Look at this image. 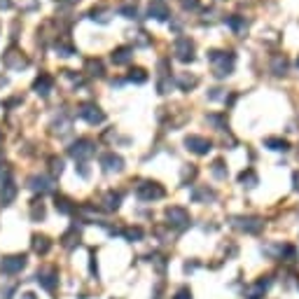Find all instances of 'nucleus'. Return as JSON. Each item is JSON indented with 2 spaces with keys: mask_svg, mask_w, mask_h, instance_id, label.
<instances>
[{
  "mask_svg": "<svg viewBox=\"0 0 299 299\" xmlns=\"http://www.w3.org/2000/svg\"><path fill=\"white\" fill-rule=\"evenodd\" d=\"M208 61L213 63L215 75H218V78H224V75H229V73H232V68H234V54L213 49V52H208Z\"/></svg>",
  "mask_w": 299,
  "mask_h": 299,
  "instance_id": "nucleus-1",
  "label": "nucleus"
},
{
  "mask_svg": "<svg viewBox=\"0 0 299 299\" xmlns=\"http://www.w3.org/2000/svg\"><path fill=\"white\" fill-rule=\"evenodd\" d=\"M26 267V255H10L0 260V271L2 273H19Z\"/></svg>",
  "mask_w": 299,
  "mask_h": 299,
  "instance_id": "nucleus-2",
  "label": "nucleus"
},
{
  "mask_svg": "<svg viewBox=\"0 0 299 299\" xmlns=\"http://www.w3.org/2000/svg\"><path fill=\"white\" fill-rule=\"evenodd\" d=\"M173 52L180 61H192L194 59V42L189 38H178L175 45H173Z\"/></svg>",
  "mask_w": 299,
  "mask_h": 299,
  "instance_id": "nucleus-3",
  "label": "nucleus"
},
{
  "mask_svg": "<svg viewBox=\"0 0 299 299\" xmlns=\"http://www.w3.org/2000/svg\"><path fill=\"white\" fill-rule=\"evenodd\" d=\"M136 194H138V199H143V201H152V199H161L164 189L157 182H143V185H138Z\"/></svg>",
  "mask_w": 299,
  "mask_h": 299,
  "instance_id": "nucleus-4",
  "label": "nucleus"
},
{
  "mask_svg": "<svg viewBox=\"0 0 299 299\" xmlns=\"http://www.w3.org/2000/svg\"><path fill=\"white\" fill-rule=\"evenodd\" d=\"M185 145H187V150H192L196 155H208L210 150H213V143H210L208 138H201V136H189L185 141Z\"/></svg>",
  "mask_w": 299,
  "mask_h": 299,
  "instance_id": "nucleus-5",
  "label": "nucleus"
},
{
  "mask_svg": "<svg viewBox=\"0 0 299 299\" xmlns=\"http://www.w3.org/2000/svg\"><path fill=\"white\" fill-rule=\"evenodd\" d=\"M166 218H169V224L180 227V229L189 224V215H187V210L180 208V206H171V208L166 210Z\"/></svg>",
  "mask_w": 299,
  "mask_h": 299,
  "instance_id": "nucleus-6",
  "label": "nucleus"
},
{
  "mask_svg": "<svg viewBox=\"0 0 299 299\" xmlns=\"http://www.w3.org/2000/svg\"><path fill=\"white\" fill-rule=\"evenodd\" d=\"M232 224L238 227V229H243V232H248V234H257L262 227H264V222L257 220V218H234Z\"/></svg>",
  "mask_w": 299,
  "mask_h": 299,
  "instance_id": "nucleus-7",
  "label": "nucleus"
},
{
  "mask_svg": "<svg viewBox=\"0 0 299 299\" xmlns=\"http://www.w3.org/2000/svg\"><path fill=\"white\" fill-rule=\"evenodd\" d=\"M79 115L87 119L89 124H101V122H103V112H101V108H96V105H91V103L79 105Z\"/></svg>",
  "mask_w": 299,
  "mask_h": 299,
  "instance_id": "nucleus-8",
  "label": "nucleus"
},
{
  "mask_svg": "<svg viewBox=\"0 0 299 299\" xmlns=\"http://www.w3.org/2000/svg\"><path fill=\"white\" fill-rule=\"evenodd\" d=\"M70 155L75 157V159H87V157L94 155V143L87 141V138H82V141H78V143L70 147Z\"/></svg>",
  "mask_w": 299,
  "mask_h": 299,
  "instance_id": "nucleus-9",
  "label": "nucleus"
},
{
  "mask_svg": "<svg viewBox=\"0 0 299 299\" xmlns=\"http://www.w3.org/2000/svg\"><path fill=\"white\" fill-rule=\"evenodd\" d=\"M38 283L45 287V290H54L56 283H59L56 269H42V271H38Z\"/></svg>",
  "mask_w": 299,
  "mask_h": 299,
  "instance_id": "nucleus-10",
  "label": "nucleus"
},
{
  "mask_svg": "<svg viewBox=\"0 0 299 299\" xmlns=\"http://www.w3.org/2000/svg\"><path fill=\"white\" fill-rule=\"evenodd\" d=\"M269 285H271V281H269V278H262V281H257L255 285L248 290L246 297H248V299H260L262 295H264V292L269 290Z\"/></svg>",
  "mask_w": 299,
  "mask_h": 299,
  "instance_id": "nucleus-11",
  "label": "nucleus"
},
{
  "mask_svg": "<svg viewBox=\"0 0 299 299\" xmlns=\"http://www.w3.org/2000/svg\"><path fill=\"white\" fill-rule=\"evenodd\" d=\"M101 164L105 166V171H122V166H124V161H122V157H117L115 152H108V155L101 159Z\"/></svg>",
  "mask_w": 299,
  "mask_h": 299,
  "instance_id": "nucleus-12",
  "label": "nucleus"
},
{
  "mask_svg": "<svg viewBox=\"0 0 299 299\" xmlns=\"http://www.w3.org/2000/svg\"><path fill=\"white\" fill-rule=\"evenodd\" d=\"M150 14L157 16V19H166V16H169V10H166L164 0H152V5H150Z\"/></svg>",
  "mask_w": 299,
  "mask_h": 299,
  "instance_id": "nucleus-13",
  "label": "nucleus"
},
{
  "mask_svg": "<svg viewBox=\"0 0 299 299\" xmlns=\"http://www.w3.org/2000/svg\"><path fill=\"white\" fill-rule=\"evenodd\" d=\"M131 56H133V49H131V47H119L117 52L112 54V61H115V63H129Z\"/></svg>",
  "mask_w": 299,
  "mask_h": 299,
  "instance_id": "nucleus-14",
  "label": "nucleus"
},
{
  "mask_svg": "<svg viewBox=\"0 0 299 299\" xmlns=\"http://www.w3.org/2000/svg\"><path fill=\"white\" fill-rule=\"evenodd\" d=\"M14 194H16V187H14L12 182H5V185H2V189H0V201L7 206V204L14 199Z\"/></svg>",
  "mask_w": 299,
  "mask_h": 299,
  "instance_id": "nucleus-15",
  "label": "nucleus"
},
{
  "mask_svg": "<svg viewBox=\"0 0 299 299\" xmlns=\"http://www.w3.org/2000/svg\"><path fill=\"white\" fill-rule=\"evenodd\" d=\"M264 145L269 147V150H276V152H287V141H281V138H267L264 141Z\"/></svg>",
  "mask_w": 299,
  "mask_h": 299,
  "instance_id": "nucleus-16",
  "label": "nucleus"
},
{
  "mask_svg": "<svg viewBox=\"0 0 299 299\" xmlns=\"http://www.w3.org/2000/svg\"><path fill=\"white\" fill-rule=\"evenodd\" d=\"M33 250H35L38 255H45V252L49 250V238H47V236H35V238H33Z\"/></svg>",
  "mask_w": 299,
  "mask_h": 299,
  "instance_id": "nucleus-17",
  "label": "nucleus"
},
{
  "mask_svg": "<svg viewBox=\"0 0 299 299\" xmlns=\"http://www.w3.org/2000/svg\"><path fill=\"white\" fill-rule=\"evenodd\" d=\"M238 182H243L246 187H255V185H257V175H255V171H243V173L238 175Z\"/></svg>",
  "mask_w": 299,
  "mask_h": 299,
  "instance_id": "nucleus-18",
  "label": "nucleus"
},
{
  "mask_svg": "<svg viewBox=\"0 0 299 299\" xmlns=\"http://www.w3.org/2000/svg\"><path fill=\"white\" fill-rule=\"evenodd\" d=\"M35 89L38 94H47V91L52 89V78H47V75H42V78L35 82Z\"/></svg>",
  "mask_w": 299,
  "mask_h": 299,
  "instance_id": "nucleus-19",
  "label": "nucleus"
},
{
  "mask_svg": "<svg viewBox=\"0 0 299 299\" xmlns=\"http://www.w3.org/2000/svg\"><path fill=\"white\" fill-rule=\"evenodd\" d=\"M285 70H287L285 56H276V59H273V73H276V75H283Z\"/></svg>",
  "mask_w": 299,
  "mask_h": 299,
  "instance_id": "nucleus-20",
  "label": "nucleus"
},
{
  "mask_svg": "<svg viewBox=\"0 0 299 299\" xmlns=\"http://www.w3.org/2000/svg\"><path fill=\"white\" fill-rule=\"evenodd\" d=\"M119 201H122V196L115 194V192H110V194L105 196V206H108L110 210H117L119 208Z\"/></svg>",
  "mask_w": 299,
  "mask_h": 299,
  "instance_id": "nucleus-21",
  "label": "nucleus"
},
{
  "mask_svg": "<svg viewBox=\"0 0 299 299\" xmlns=\"http://www.w3.org/2000/svg\"><path fill=\"white\" fill-rule=\"evenodd\" d=\"M31 189H35V192H45V189H49V185L45 178H31Z\"/></svg>",
  "mask_w": 299,
  "mask_h": 299,
  "instance_id": "nucleus-22",
  "label": "nucleus"
},
{
  "mask_svg": "<svg viewBox=\"0 0 299 299\" xmlns=\"http://www.w3.org/2000/svg\"><path fill=\"white\" fill-rule=\"evenodd\" d=\"M178 82H180V87L185 91H189L192 87H196V78H189V75H180V78H178Z\"/></svg>",
  "mask_w": 299,
  "mask_h": 299,
  "instance_id": "nucleus-23",
  "label": "nucleus"
},
{
  "mask_svg": "<svg viewBox=\"0 0 299 299\" xmlns=\"http://www.w3.org/2000/svg\"><path fill=\"white\" fill-rule=\"evenodd\" d=\"M87 68H89V70H94L91 75H96V78H101V75H103V63H101V61H94V59H91L89 63H87Z\"/></svg>",
  "mask_w": 299,
  "mask_h": 299,
  "instance_id": "nucleus-24",
  "label": "nucleus"
},
{
  "mask_svg": "<svg viewBox=\"0 0 299 299\" xmlns=\"http://www.w3.org/2000/svg\"><path fill=\"white\" fill-rule=\"evenodd\" d=\"M56 210H61V213H73V206H70V201L68 199H56Z\"/></svg>",
  "mask_w": 299,
  "mask_h": 299,
  "instance_id": "nucleus-25",
  "label": "nucleus"
},
{
  "mask_svg": "<svg viewBox=\"0 0 299 299\" xmlns=\"http://www.w3.org/2000/svg\"><path fill=\"white\" fill-rule=\"evenodd\" d=\"M222 166H224V164H222V161H215V164H213V175H215V178H227V171L222 169Z\"/></svg>",
  "mask_w": 299,
  "mask_h": 299,
  "instance_id": "nucleus-26",
  "label": "nucleus"
},
{
  "mask_svg": "<svg viewBox=\"0 0 299 299\" xmlns=\"http://www.w3.org/2000/svg\"><path fill=\"white\" fill-rule=\"evenodd\" d=\"M129 79H131V82H133V79H136V82H145V79H147V75H145V70H141V68H136V70H131Z\"/></svg>",
  "mask_w": 299,
  "mask_h": 299,
  "instance_id": "nucleus-27",
  "label": "nucleus"
},
{
  "mask_svg": "<svg viewBox=\"0 0 299 299\" xmlns=\"http://www.w3.org/2000/svg\"><path fill=\"white\" fill-rule=\"evenodd\" d=\"M38 218H45V206H42V201H35V204H33V220H38Z\"/></svg>",
  "mask_w": 299,
  "mask_h": 299,
  "instance_id": "nucleus-28",
  "label": "nucleus"
},
{
  "mask_svg": "<svg viewBox=\"0 0 299 299\" xmlns=\"http://www.w3.org/2000/svg\"><path fill=\"white\" fill-rule=\"evenodd\" d=\"M173 299H192V290H189V287H180Z\"/></svg>",
  "mask_w": 299,
  "mask_h": 299,
  "instance_id": "nucleus-29",
  "label": "nucleus"
},
{
  "mask_svg": "<svg viewBox=\"0 0 299 299\" xmlns=\"http://www.w3.org/2000/svg\"><path fill=\"white\" fill-rule=\"evenodd\" d=\"M227 24L234 28V31H238V28L243 26V19H236V16H227Z\"/></svg>",
  "mask_w": 299,
  "mask_h": 299,
  "instance_id": "nucleus-30",
  "label": "nucleus"
},
{
  "mask_svg": "<svg viewBox=\"0 0 299 299\" xmlns=\"http://www.w3.org/2000/svg\"><path fill=\"white\" fill-rule=\"evenodd\" d=\"M124 236L133 241V238H141V236H143V232H141V229H126V232H124Z\"/></svg>",
  "mask_w": 299,
  "mask_h": 299,
  "instance_id": "nucleus-31",
  "label": "nucleus"
},
{
  "mask_svg": "<svg viewBox=\"0 0 299 299\" xmlns=\"http://www.w3.org/2000/svg\"><path fill=\"white\" fill-rule=\"evenodd\" d=\"M182 5H185V7H189V10H194V7H196V0H182Z\"/></svg>",
  "mask_w": 299,
  "mask_h": 299,
  "instance_id": "nucleus-32",
  "label": "nucleus"
},
{
  "mask_svg": "<svg viewBox=\"0 0 299 299\" xmlns=\"http://www.w3.org/2000/svg\"><path fill=\"white\" fill-rule=\"evenodd\" d=\"M292 180H295V189H297V192H299V171H297V173H295V175H292Z\"/></svg>",
  "mask_w": 299,
  "mask_h": 299,
  "instance_id": "nucleus-33",
  "label": "nucleus"
},
{
  "mask_svg": "<svg viewBox=\"0 0 299 299\" xmlns=\"http://www.w3.org/2000/svg\"><path fill=\"white\" fill-rule=\"evenodd\" d=\"M10 5H12V2H10V0H0V7H5V10H7V7H10Z\"/></svg>",
  "mask_w": 299,
  "mask_h": 299,
  "instance_id": "nucleus-34",
  "label": "nucleus"
},
{
  "mask_svg": "<svg viewBox=\"0 0 299 299\" xmlns=\"http://www.w3.org/2000/svg\"><path fill=\"white\" fill-rule=\"evenodd\" d=\"M24 299H35V295H33V292H26V295H24Z\"/></svg>",
  "mask_w": 299,
  "mask_h": 299,
  "instance_id": "nucleus-35",
  "label": "nucleus"
}]
</instances>
